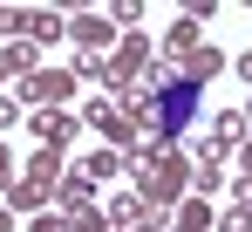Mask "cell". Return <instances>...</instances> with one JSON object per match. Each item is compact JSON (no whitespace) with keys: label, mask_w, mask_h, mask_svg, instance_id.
<instances>
[{"label":"cell","mask_w":252,"mask_h":232,"mask_svg":"<svg viewBox=\"0 0 252 232\" xmlns=\"http://www.w3.org/2000/svg\"><path fill=\"white\" fill-rule=\"evenodd\" d=\"M28 178H34L41 192H55V185L68 178V171H62V151H34V157H28Z\"/></svg>","instance_id":"obj_13"},{"label":"cell","mask_w":252,"mask_h":232,"mask_svg":"<svg viewBox=\"0 0 252 232\" xmlns=\"http://www.w3.org/2000/svg\"><path fill=\"white\" fill-rule=\"evenodd\" d=\"M68 41H75L82 55H102V62H109L123 35H116V21H109V14H68Z\"/></svg>","instance_id":"obj_4"},{"label":"cell","mask_w":252,"mask_h":232,"mask_svg":"<svg viewBox=\"0 0 252 232\" xmlns=\"http://www.w3.org/2000/svg\"><path fill=\"white\" fill-rule=\"evenodd\" d=\"M170 69H177V76L191 82V89H205V82L218 76V69H225V55H218V48H198V55H191V62H170Z\"/></svg>","instance_id":"obj_11"},{"label":"cell","mask_w":252,"mask_h":232,"mask_svg":"<svg viewBox=\"0 0 252 232\" xmlns=\"http://www.w3.org/2000/svg\"><path fill=\"white\" fill-rule=\"evenodd\" d=\"M14 192V157H7V144H0V198Z\"/></svg>","instance_id":"obj_21"},{"label":"cell","mask_w":252,"mask_h":232,"mask_svg":"<svg viewBox=\"0 0 252 232\" xmlns=\"http://www.w3.org/2000/svg\"><path fill=\"white\" fill-rule=\"evenodd\" d=\"M14 96H21V110H62L75 96V69H34Z\"/></svg>","instance_id":"obj_2"},{"label":"cell","mask_w":252,"mask_h":232,"mask_svg":"<svg viewBox=\"0 0 252 232\" xmlns=\"http://www.w3.org/2000/svg\"><path fill=\"white\" fill-rule=\"evenodd\" d=\"M170 226H177V232H211V205H205V198H184V205L170 212Z\"/></svg>","instance_id":"obj_14"},{"label":"cell","mask_w":252,"mask_h":232,"mask_svg":"<svg viewBox=\"0 0 252 232\" xmlns=\"http://www.w3.org/2000/svg\"><path fill=\"white\" fill-rule=\"evenodd\" d=\"M239 137H246V110H225V116H211V144H205V164H218L225 151H239Z\"/></svg>","instance_id":"obj_8"},{"label":"cell","mask_w":252,"mask_h":232,"mask_svg":"<svg viewBox=\"0 0 252 232\" xmlns=\"http://www.w3.org/2000/svg\"><path fill=\"white\" fill-rule=\"evenodd\" d=\"M0 232H14V212H7V205H0Z\"/></svg>","instance_id":"obj_25"},{"label":"cell","mask_w":252,"mask_h":232,"mask_svg":"<svg viewBox=\"0 0 252 232\" xmlns=\"http://www.w3.org/2000/svg\"><path fill=\"white\" fill-rule=\"evenodd\" d=\"M218 232H252V212H246V205H239V212H225V219H218Z\"/></svg>","instance_id":"obj_19"},{"label":"cell","mask_w":252,"mask_h":232,"mask_svg":"<svg viewBox=\"0 0 252 232\" xmlns=\"http://www.w3.org/2000/svg\"><path fill=\"white\" fill-rule=\"evenodd\" d=\"M89 130H95L102 144H116L123 157H136V151H143V130H136V123H129L116 103H89Z\"/></svg>","instance_id":"obj_3"},{"label":"cell","mask_w":252,"mask_h":232,"mask_svg":"<svg viewBox=\"0 0 252 232\" xmlns=\"http://www.w3.org/2000/svg\"><path fill=\"white\" fill-rule=\"evenodd\" d=\"M68 226H75V232H116V226H109V212H102V205H89V212H75Z\"/></svg>","instance_id":"obj_16"},{"label":"cell","mask_w":252,"mask_h":232,"mask_svg":"<svg viewBox=\"0 0 252 232\" xmlns=\"http://www.w3.org/2000/svg\"><path fill=\"white\" fill-rule=\"evenodd\" d=\"M232 198H239V205L252 212V178H232Z\"/></svg>","instance_id":"obj_22"},{"label":"cell","mask_w":252,"mask_h":232,"mask_svg":"<svg viewBox=\"0 0 252 232\" xmlns=\"http://www.w3.org/2000/svg\"><path fill=\"white\" fill-rule=\"evenodd\" d=\"M82 171L95 178V185H102V178H116V171H129V157H123V151H89V157H82Z\"/></svg>","instance_id":"obj_15"},{"label":"cell","mask_w":252,"mask_h":232,"mask_svg":"<svg viewBox=\"0 0 252 232\" xmlns=\"http://www.w3.org/2000/svg\"><path fill=\"white\" fill-rule=\"evenodd\" d=\"M239 82H252V55H239Z\"/></svg>","instance_id":"obj_24"},{"label":"cell","mask_w":252,"mask_h":232,"mask_svg":"<svg viewBox=\"0 0 252 232\" xmlns=\"http://www.w3.org/2000/svg\"><path fill=\"white\" fill-rule=\"evenodd\" d=\"M116 110L150 137V130H157V89H150V82H136V89H123V103H116Z\"/></svg>","instance_id":"obj_9"},{"label":"cell","mask_w":252,"mask_h":232,"mask_svg":"<svg viewBox=\"0 0 252 232\" xmlns=\"http://www.w3.org/2000/svg\"><path fill=\"white\" fill-rule=\"evenodd\" d=\"M21 116H28V110H21V96H0V130H7V123H21Z\"/></svg>","instance_id":"obj_20"},{"label":"cell","mask_w":252,"mask_h":232,"mask_svg":"<svg viewBox=\"0 0 252 232\" xmlns=\"http://www.w3.org/2000/svg\"><path fill=\"white\" fill-rule=\"evenodd\" d=\"M129 171H136V198L157 205V212H177L184 192H191V178H198L184 164V151H170V144H143V151L129 157Z\"/></svg>","instance_id":"obj_1"},{"label":"cell","mask_w":252,"mask_h":232,"mask_svg":"<svg viewBox=\"0 0 252 232\" xmlns=\"http://www.w3.org/2000/svg\"><path fill=\"white\" fill-rule=\"evenodd\" d=\"M246 130H252V103H246Z\"/></svg>","instance_id":"obj_26"},{"label":"cell","mask_w":252,"mask_h":232,"mask_svg":"<svg viewBox=\"0 0 252 232\" xmlns=\"http://www.w3.org/2000/svg\"><path fill=\"white\" fill-rule=\"evenodd\" d=\"M28 130H34V144H41V151H62V144H75V137H82V123H75L68 110H34V116H28Z\"/></svg>","instance_id":"obj_6"},{"label":"cell","mask_w":252,"mask_h":232,"mask_svg":"<svg viewBox=\"0 0 252 232\" xmlns=\"http://www.w3.org/2000/svg\"><path fill=\"white\" fill-rule=\"evenodd\" d=\"M239 178H252V144H239Z\"/></svg>","instance_id":"obj_23"},{"label":"cell","mask_w":252,"mask_h":232,"mask_svg":"<svg viewBox=\"0 0 252 232\" xmlns=\"http://www.w3.org/2000/svg\"><path fill=\"white\" fill-rule=\"evenodd\" d=\"M34 69H41V62H34V41H7V48H0V82H28Z\"/></svg>","instance_id":"obj_10"},{"label":"cell","mask_w":252,"mask_h":232,"mask_svg":"<svg viewBox=\"0 0 252 232\" xmlns=\"http://www.w3.org/2000/svg\"><path fill=\"white\" fill-rule=\"evenodd\" d=\"M89 205H95V178H89V171H68V178L55 185V212L75 219V212H89Z\"/></svg>","instance_id":"obj_7"},{"label":"cell","mask_w":252,"mask_h":232,"mask_svg":"<svg viewBox=\"0 0 252 232\" xmlns=\"http://www.w3.org/2000/svg\"><path fill=\"white\" fill-rule=\"evenodd\" d=\"M191 185H198V198H211L218 185H225V171H218V164H198V178H191Z\"/></svg>","instance_id":"obj_17"},{"label":"cell","mask_w":252,"mask_h":232,"mask_svg":"<svg viewBox=\"0 0 252 232\" xmlns=\"http://www.w3.org/2000/svg\"><path fill=\"white\" fill-rule=\"evenodd\" d=\"M198 48H211V41H205V21H191V14H177V21H170V35L157 41V62H191Z\"/></svg>","instance_id":"obj_5"},{"label":"cell","mask_w":252,"mask_h":232,"mask_svg":"<svg viewBox=\"0 0 252 232\" xmlns=\"http://www.w3.org/2000/svg\"><path fill=\"white\" fill-rule=\"evenodd\" d=\"M62 35H68V21H62V14H48V7L21 21V41H34V48H41V41H62Z\"/></svg>","instance_id":"obj_12"},{"label":"cell","mask_w":252,"mask_h":232,"mask_svg":"<svg viewBox=\"0 0 252 232\" xmlns=\"http://www.w3.org/2000/svg\"><path fill=\"white\" fill-rule=\"evenodd\" d=\"M28 232H75V226H68L62 212H41V219H28Z\"/></svg>","instance_id":"obj_18"}]
</instances>
